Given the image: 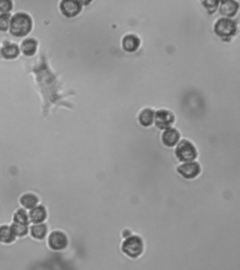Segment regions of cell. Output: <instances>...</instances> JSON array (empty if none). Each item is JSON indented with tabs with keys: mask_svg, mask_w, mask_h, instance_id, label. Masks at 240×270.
<instances>
[{
	"mask_svg": "<svg viewBox=\"0 0 240 270\" xmlns=\"http://www.w3.org/2000/svg\"><path fill=\"white\" fill-rule=\"evenodd\" d=\"M32 21L30 16L25 13L16 14L13 16L10 23V32L17 37H23L30 32Z\"/></svg>",
	"mask_w": 240,
	"mask_h": 270,
	"instance_id": "1",
	"label": "cell"
},
{
	"mask_svg": "<svg viewBox=\"0 0 240 270\" xmlns=\"http://www.w3.org/2000/svg\"><path fill=\"white\" fill-rule=\"evenodd\" d=\"M145 250L143 239L138 235H131L127 237L121 246V251L126 256L136 259L143 255Z\"/></svg>",
	"mask_w": 240,
	"mask_h": 270,
	"instance_id": "2",
	"label": "cell"
},
{
	"mask_svg": "<svg viewBox=\"0 0 240 270\" xmlns=\"http://www.w3.org/2000/svg\"><path fill=\"white\" fill-rule=\"evenodd\" d=\"M175 155L180 162L186 163L194 162L197 157L198 153L193 143L183 139L178 142L175 150Z\"/></svg>",
	"mask_w": 240,
	"mask_h": 270,
	"instance_id": "3",
	"label": "cell"
},
{
	"mask_svg": "<svg viewBox=\"0 0 240 270\" xmlns=\"http://www.w3.org/2000/svg\"><path fill=\"white\" fill-rule=\"evenodd\" d=\"M237 30L236 23L228 18H221L216 21L214 26V31L216 35L223 39H230L235 35Z\"/></svg>",
	"mask_w": 240,
	"mask_h": 270,
	"instance_id": "4",
	"label": "cell"
},
{
	"mask_svg": "<svg viewBox=\"0 0 240 270\" xmlns=\"http://www.w3.org/2000/svg\"><path fill=\"white\" fill-rule=\"evenodd\" d=\"M47 244L53 251H62L68 246V239L64 232L60 230H55L51 232L49 235Z\"/></svg>",
	"mask_w": 240,
	"mask_h": 270,
	"instance_id": "5",
	"label": "cell"
},
{
	"mask_svg": "<svg viewBox=\"0 0 240 270\" xmlns=\"http://www.w3.org/2000/svg\"><path fill=\"white\" fill-rule=\"evenodd\" d=\"M154 123L156 127L161 130L172 128L175 121V117L172 112L166 110H159L154 115Z\"/></svg>",
	"mask_w": 240,
	"mask_h": 270,
	"instance_id": "6",
	"label": "cell"
},
{
	"mask_svg": "<svg viewBox=\"0 0 240 270\" xmlns=\"http://www.w3.org/2000/svg\"><path fill=\"white\" fill-rule=\"evenodd\" d=\"M201 168L197 162L184 163L177 167V172L185 179H194L201 174Z\"/></svg>",
	"mask_w": 240,
	"mask_h": 270,
	"instance_id": "7",
	"label": "cell"
},
{
	"mask_svg": "<svg viewBox=\"0 0 240 270\" xmlns=\"http://www.w3.org/2000/svg\"><path fill=\"white\" fill-rule=\"evenodd\" d=\"M83 3L81 1H72L65 0L61 2L60 9L63 15L66 17L72 18L77 16L81 12Z\"/></svg>",
	"mask_w": 240,
	"mask_h": 270,
	"instance_id": "8",
	"label": "cell"
},
{
	"mask_svg": "<svg viewBox=\"0 0 240 270\" xmlns=\"http://www.w3.org/2000/svg\"><path fill=\"white\" fill-rule=\"evenodd\" d=\"M181 138V134L177 129L170 128L164 130L161 137L163 144L168 148H172L178 144Z\"/></svg>",
	"mask_w": 240,
	"mask_h": 270,
	"instance_id": "9",
	"label": "cell"
},
{
	"mask_svg": "<svg viewBox=\"0 0 240 270\" xmlns=\"http://www.w3.org/2000/svg\"><path fill=\"white\" fill-rule=\"evenodd\" d=\"M220 13L226 18L233 17L237 13L239 10V4L233 0H223L220 2Z\"/></svg>",
	"mask_w": 240,
	"mask_h": 270,
	"instance_id": "10",
	"label": "cell"
},
{
	"mask_svg": "<svg viewBox=\"0 0 240 270\" xmlns=\"http://www.w3.org/2000/svg\"><path fill=\"white\" fill-rule=\"evenodd\" d=\"M30 222L33 224H41L46 220L47 217V211L45 207L42 205H38L34 208L30 210L28 213Z\"/></svg>",
	"mask_w": 240,
	"mask_h": 270,
	"instance_id": "11",
	"label": "cell"
},
{
	"mask_svg": "<svg viewBox=\"0 0 240 270\" xmlns=\"http://www.w3.org/2000/svg\"><path fill=\"white\" fill-rule=\"evenodd\" d=\"M122 45H123V48L125 51L134 52L139 48L141 41L138 36L133 35V34H129L123 38Z\"/></svg>",
	"mask_w": 240,
	"mask_h": 270,
	"instance_id": "12",
	"label": "cell"
},
{
	"mask_svg": "<svg viewBox=\"0 0 240 270\" xmlns=\"http://www.w3.org/2000/svg\"><path fill=\"white\" fill-rule=\"evenodd\" d=\"M19 203L25 210H30L39 204V198L36 194L26 193L20 197Z\"/></svg>",
	"mask_w": 240,
	"mask_h": 270,
	"instance_id": "13",
	"label": "cell"
},
{
	"mask_svg": "<svg viewBox=\"0 0 240 270\" xmlns=\"http://www.w3.org/2000/svg\"><path fill=\"white\" fill-rule=\"evenodd\" d=\"M48 228L44 223L41 224H33L29 227V232L32 238L37 240H43L47 234Z\"/></svg>",
	"mask_w": 240,
	"mask_h": 270,
	"instance_id": "14",
	"label": "cell"
},
{
	"mask_svg": "<svg viewBox=\"0 0 240 270\" xmlns=\"http://www.w3.org/2000/svg\"><path fill=\"white\" fill-rule=\"evenodd\" d=\"M16 237L13 233L11 226L4 224L0 226V243L10 244L16 240Z\"/></svg>",
	"mask_w": 240,
	"mask_h": 270,
	"instance_id": "15",
	"label": "cell"
},
{
	"mask_svg": "<svg viewBox=\"0 0 240 270\" xmlns=\"http://www.w3.org/2000/svg\"><path fill=\"white\" fill-rule=\"evenodd\" d=\"M154 115L155 112L151 109H145L141 112L139 115V121L142 126L148 127L154 122Z\"/></svg>",
	"mask_w": 240,
	"mask_h": 270,
	"instance_id": "16",
	"label": "cell"
},
{
	"mask_svg": "<svg viewBox=\"0 0 240 270\" xmlns=\"http://www.w3.org/2000/svg\"><path fill=\"white\" fill-rule=\"evenodd\" d=\"M38 43L36 40L29 39L22 43L21 50L26 56H32L37 50Z\"/></svg>",
	"mask_w": 240,
	"mask_h": 270,
	"instance_id": "17",
	"label": "cell"
},
{
	"mask_svg": "<svg viewBox=\"0 0 240 270\" xmlns=\"http://www.w3.org/2000/svg\"><path fill=\"white\" fill-rule=\"evenodd\" d=\"M1 54L5 59H15L19 54V47L15 44L5 45L2 48Z\"/></svg>",
	"mask_w": 240,
	"mask_h": 270,
	"instance_id": "18",
	"label": "cell"
},
{
	"mask_svg": "<svg viewBox=\"0 0 240 270\" xmlns=\"http://www.w3.org/2000/svg\"><path fill=\"white\" fill-rule=\"evenodd\" d=\"M13 222L19 223V224H26L29 225L30 219H29L28 213L24 208H19L16 210L13 215Z\"/></svg>",
	"mask_w": 240,
	"mask_h": 270,
	"instance_id": "19",
	"label": "cell"
},
{
	"mask_svg": "<svg viewBox=\"0 0 240 270\" xmlns=\"http://www.w3.org/2000/svg\"><path fill=\"white\" fill-rule=\"evenodd\" d=\"M11 229L16 237H23L28 234L29 232V226L26 224H19V223L13 222L11 224Z\"/></svg>",
	"mask_w": 240,
	"mask_h": 270,
	"instance_id": "20",
	"label": "cell"
},
{
	"mask_svg": "<svg viewBox=\"0 0 240 270\" xmlns=\"http://www.w3.org/2000/svg\"><path fill=\"white\" fill-rule=\"evenodd\" d=\"M219 3L220 2L218 0H209V1L203 2V7L207 9V12L210 14L215 13Z\"/></svg>",
	"mask_w": 240,
	"mask_h": 270,
	"instance_id": "21",
	"label": "cell"
},
{
	"mask_svg": "<svg viewBox=\"0 0 240 270\" xmlns=\"http://www.w3.org/2000/svg\"><path fill=\"white\" fill-rule=\"evenodd\" d=\"M10 14H3L0 15V30L6 31L10 26Z\"/></svg>",
	"mask_w": 240,
	"mask_h": 270,
	"instance_id": "22",
	"label": "cell"
},
{
	"mask_svg": "<svg viewBox=\"0 0 240 270\" xmlns=\"http://www.w3.org/2000/svg\"><path fill=\"white\" fill-rule=\"evenodd\" d=\"M13 8V3L10 0H0V12L7 13Z\"/></svg>",
	"mask_w": 240,
	"mask_h": 270,
	"instance_id": "23",
	"label": "cell"
},
{
	"mask_svg": "<svg viewBox=\"0 0 240 270\" xmlns=\"http://www.w3.org/2000/svg\"><path fill=\"white\" fill-rule=\"evenodd\" d=\"M122 235H123V238L126 239L127 237H130V235H132V232H131L130 230L125 229L123 231V233H122Z\"/></svg>",
	"mask_w": 240,
	"mask_h": 270,
	"instance_id": "24",
	"label": "cell"
}]
</instances>
